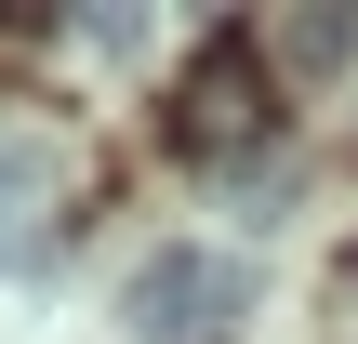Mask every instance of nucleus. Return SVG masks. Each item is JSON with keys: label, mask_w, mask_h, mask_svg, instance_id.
<instances>
[{"label": "nucleus", "mask_w": 358, "mask_h": 344, "mask_svg": "<svg viewBox=\"0 0 358 344\" xmlns=\"http://www.w3.org/2000/svg\"><path fill=\"white\" fill-rule=\"evenodd\" d=\"M279 199H292V159H266V172H239V199H226V212H239V225H279Z\"/></svg>", "instance_id": "39448f33"}, {"label": "nucleus", "mask_w": 358, "mask_h": 344, "mask_svg": "<svg viewBox=\"0 0 358 344\" xmlns=\"http://www.w3.org/2000/svg\"><path fill=\"white\" fill-rule=\"evenodd\" d=\"M40 199H53V146H0V265L40 239Z\"/></svg>", "instance_id": "20e7f679"}, {"label": "nucleus", "mask_w": 358, "mask_h": 344, "mask_svg": "<svg viewBox=\"0 0 358 344\" xmlns=\"http://www.w3.org/2000/svg\"><path fill=\"white\" fill-rule=\"evenodd\" d=\"M279 106H266V53H252V27H213L199 53H186V80H173V106H159V133L186 146V159H226V146H252Z\"/></svg>", "instance_id": "f03ea898"}, {"label": "nucleus", "mask_w": 358, "mask_h": 344, "mask_svg": "<svg viewBox=\"0 0 358 344\" xmlns=\"http://www.w3.org/2000/svg\"><path fill=\"white\" fill-rule=\"evenodd\" d=\"M252 305H266V278H252L239 252H199V239L146 252L133 292H120L133 344H239V331H252Z\"/></svg>", "instance_id": "f257e3e1"}, {"label": "nucleus", "mask_w": 358, "mask_h": 344, "mask_svg": "<svg viewBox=\"0 0 358 344\" xmlns=\"http://www.w3.org/2000/svg\"><path fill=\"white\" fill-rule=\"evenodd\" d=\"M252 53H279V66H306V80H319V66H345V53H358V0H306V13H279Z\"/></svg>", "instance_id": "7ed1b4c3"}]
</instances>
